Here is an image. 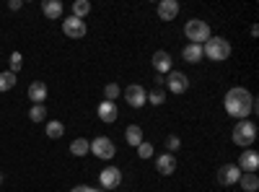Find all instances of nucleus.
Returning <instances> with one entry per match:
<instances>
[{
  "label": "nucleus",
  "mask_w": 259,
  "mask_h": 192,
  "mask_svg": "<svg viewBox=\"0 0 259 192\" xmlns=\"http://www.w3.org/2000/svg\"><path fill=\"white\" fill-rule=\"evenodd\" d=\"M223 106H226V112L233 117V120H249V114L256 112V99L251 96V91L241 89V86H236L231 91H226V99H223Z\"/></svg>",
  "instance_id": "nucleus-1"
},
{
  "label": "nucleus",
  "mask_w": 259,
  "mask_h": 192,
  "mask_svg": "<svg viewBox=\"0 0 259 192\" xmlns=\"http://www.w3.org/2000/svg\"><path fill=\"white\" fill-rule=\"evenodd\" d=\"M202 57L212 60V62H223L231 57V42L226 36H210L202 45Z\"/></svg>",
  "instance_id": "nucleus-2"
},
{
  "label": "nucleus",
  "mask_w": 259,
  "mask_h": 192,
  "mask_svg": "<svg viewBox=\"0 0 259 192\" xmlns=\"http://www.w3.org/2000/svg\"><path fill=\"white\" fill-rule=\"evenodd\" d=\"M184 36L189 39V45H205V42L212 36L210 24L202 18H189L187 26H184Z\"/></svg>",
  "instance_id": "nucleus-3"
},
{
  "label": "nucleus",
  "mask_w": 259,
  "mask_h": 192,
  "mask_svg": "<svg viewBox=\"0 0 259 192\" xmlns=\"http://www.w3.org/2000/svg\"><path fill=\"white\" fill-rule=\"evenodd\" d=\"M233 143L241 145V148H249L254 140H256V125L251 120H241L239 125H233V133H231Z\"/></svg>",
  "instance_id": "nucleus-4"
},
{
  "label": "nucleus",
  "mask_w": 259,
  "mask_h": 192,
  "mask_svg": "<svg viewBox=\"0 0 259 192\" xmlns=\"http://www.w3.org/2000/svg\"><path fill=\"white\" fill-rule=\"evenodd\" d=\"M91 153L96 159H104V161H112L114 153H117V148L112 143V138H106V135H99L96 140H91Z\"/></svg>",
  "instance_id": "nucleus-5"
},
{
  "label": "nucleus",
  "mask_w": 259,
  "mask_h": 192,
  "mask_svg": "<svg viewBox=\"0 0 259 192\" xmlns=\"http://www.w3.org/2000/svg\"><path fill=\"white\" fill-rule=\"evenodd\" d=\"M85 31H89V26H85L83 18H75V16L62 18V34H65V36H70V39H83Z\"/></svg>",
  "instance_id": "nucleus-6"
},
{
  "label": "nucleus",
  "mask_w": 259,
  "mask_h": 192,
  "mask_svg": "<svg viewBox=\"0 0 259 192\" xmlns=\"http://www.w3.org/2000/svg\"><path fill=\"white\" fill-rule=\"evenodd\" d=\"M124 101L133 106V109H140V106H145V101H148V91L140 86V83H130V86L124 89Z\"/></svg>",
  "instance_id": "nucleus-7"
},
{
  "label": "nucleus",
  "mask_w": 259,
  "mask_h": 192,
  "mask_svg": "<svg viewBox=\"0 0 259 192\" xmlns=\"http://www.w3.org/2000/svg\"><path fill=\"white\" fill-rule=\"evenodd\" d=\"M99 184L104 189H117L122 184V172H119V166H104L101 169V174H99Z\"/></svg>",
  "instance_id": "nucleus-8"
},
{
  "label": "nucleus",
  "mask_w": 259,
  "mask_h": 192,
  "mask_svg": "<svg viewBox=\"0 0 259 192\" xmlns=\"http://www.w3.org/2000/svg\"><path fill=\"white\" fill-rule=\"evenodd\" d=\"M236 166L241 169V174H256V169H259V153L254 151V148H244Z\"/></svg>",
  "instance_id": "nucleus-9"
},
{
  "label": "nucleus",
  "mask_w": 259,
  "mask_h": 192,
  "mask_svg": "<svg viewBox=\"0 0 259 192\" xmlns=\"http://www.w3.org/2000/svg\"><path fill=\"white\" fill-rule=\"evenodd\" d=\"M239 179H241V169L236 166V164H223V166L218 169V182H221L223 187L239 184Z\"/></svg>",
  "instance_id": "nucleus-10"
},
{
  "label": "nucleus",
  "mask_w": 259,
  "mask_h": 192,
  "mask_svg": "<svg viewBox=\"0 0 259 192\" xmlns=\"http://www.w3.org/2000/svg\"><path fill=\"white\" fill-rule=\"evenodd\" d=\"M166 86L171 94H184L189 89V78L182 73V70H171L168 73V81H166Z\"/></svg>",
  "instance_id": "nucleus-11"
},
{
  "label": "nucleus",
  "mask_w": 259,
  "mask_h": 192,
  "mask_svg": "<svg viewBox=\"0 0 259 192\" xmlns=\"http://www.w3.org/2000/svg\"><path fill=\"white\" fill-rule=\"evenodd\" d=\"M96 112H99V120L101 122H106V125H112V122H117V117H119V112H117V104L114 101H101L99 106H96Z\"/></svg>",
  "instance_id": "nucleus-12"
},
{
  "label": "nucleus",
  "mask_w": 259,
  "mask_h": 192,
  "mask_svg": "<svg viewBox=\"0 0 259 192\" xmlns=\"http://www.w3.org/2000/svg\"><path fill=\"white\" fill-rule=\"evenodd\" d=\"M177 156L174 153H161L158 159H156V169H158V174H163V177H168V174H174L177 172Z\"/></svg>",
  "instance_id": "nucleus-13"
},
{
  "label": "nucleus",
  "mask_w": 259,
  "mask_h": 192,
  "mask_svg": "<svg viewBox=\"0 0 259 192\" xmlns=\"http://www.w3.org/2000/svg\"><path fill=\"white\" fill-rule=\"evenodd\" d=\"M156 11H158L161 21H174L179 16V3H177V0H161Z\"/></svg>",
  "instance_id": "nucleus-14"
},
{
  "label": "nucleus",
  "mask_w": 259,
  "mask_h": 192,
  "mask_svg": "<svg viewBox=\"0 0 259 192\" xmlns=\"http://www.w3.org/2000/svg\"><path fill=\"white\" fill-rule=\"evenodd\" d=\"M153 68H156V75L171 73V55H168L166 50H158V52H153Z\"/></svg>",
  "instance_id": "nucleus-15"
},
{
  "label": "nucleus",
  "mask_w": 259,
  "mask_h": 192,
  "mask_svg": "<svg viewBox=\"0 0 259 192\" xmlns=\"http://www.w3.org/2000/svg\"><path fill=\"white\" fill-rule=\"evenodd\" d=\"M29 99H31V104H45V99H47V83H41V81H34V83H29Z\"/></svg>",
  "instance_id": "nucleus-16"
},
{
  "label": "nucleus",
  "mask_w": 259,
  "mask_h": 192,
  "mask_svg": "<svg viewBox=\"0 0 259 192\" xmlns=\"http://www.w3.org/2000/svg\"><path fill=\"white\" fill-rule=\"evenodd\" d=\"M41 13L52 21H57V18H62V3L60 0H45V3H41Z\"/></svg>",
  "instance_id": "nucleus-17"
},
{
  "label": "nucleus",
  "mask_w": 259,
  "mask_h": 192,
  "mask_svg": "<svg viewBox=\"0 0 259 192\" xmlns=\"http://www.w3.org/2000/svg\"><path fill=\"white\" fill-rule=\"evenodd\" d=\"M182 57L187 62H192V65H197V62H202V45H187L182 50Z\"/></svg>",
  "instance_id": "nucleus-18"
},
{
  "label": "nucleus",
  "mask_w": 259,
  "mask_h": 192,
  "mask_svg": "<svg viewBox=\"0 0 259 192\" xmlns=\"http://www.w3.org/2000/svg\"><path fill=\"white\" fill-rule=\"evenodd\" d=\"M124 138H127L130 145H135V148H138V145L145 140V138H143V127H140V125H130L127 130H124Z\"/></svg>",
  "instance_id": "nucleus-19"
},
{
  "label": "nucleus",
  "mask_w": 259,
  "mask_h": 192,
  "mask_svg": "<svg viewBox=\"0 0 259 192\" xmlns=\"http://www.w3.org/2000/svg\"><path fill=\"white\" fill-rule=\"evenodd\" d=\"M70 153L73 156H85V153H91V140H85V138H75L73 143H70Z\"/></svg>",
  "instance_id": "nucleus-20"
},
{
  "label": "nucleus",
  "mask_w": 259,
  "mask_h": 192,
  "mask_svg": "<svg viewBox=\"0 0 259 192\" xmlns=\"http://www.w3.org/2000/svg\"><path fill=\"white\" fill-rule=\"evenodd\" d=\"M239 184H241L244 192H256V187H259V177H256V174H241Z\"/></svg>",
  "instance_id": "nucleus-21"
},
{
  "label": "nucleus",
  "mask_w": 259,
  "mask_h": 192,
  "mask_svg": "<svg viewBox=\"0 0 259 192\" xmlns=\"http://www.w3.org/2000/svg\"><path fill=\"white\" fill-rule=\"evenodd\" d=\"M16 86V73L6 70V73H0V94H6Z\"/></svg>",
  "instance_id": "nucleus-22"
},
{
  "label": "nucleus",
  "mask_w": 259,
  "mask_h": 192,
  "mask_svg": "<svg viewBox=\"0 0 259 192\" xmlns=\"http://www.w3.org/2000/svg\"><path fill=\"white\" fill-rule=\"evenodd\" d=\"M29 120L31 122H45L47 120V106L45 104H34L29 109Z\"/></svg>",
  "instance_id": "nucleus-23"
},
{
  "label": "nucleus",
  "mask_w": 259,
  "mask_h": 192,
  "mask_svg": "<svg viewBox=\"0 0 259 192\" xmlns=\"http://www.w3.org/2000/svg\"><path fill=\"white\" fill-rule=\"evenodd\" d=\"M62 133H65V125H62L60 120H52V122H47V138L57 140V138H62Z\"/></svg>",
  "instance_id": "nucleus-24"
},
{
  "label": "nucleus",
  "mask_w": 259,
  "mask_h": 192,
  "mask_svg": "<svg viewBox=\"0 0 259 192\" xmlns=\"http://www.w3.org/2000/svg\"><path fill=\"white\" fill-rule=\"evenodd\" d=\"M89 13H91V3H89V0H75V3H73V16L75 18H85Z\"/></svg>",
  "instance_id": "nucleus-25"
},
{
  "label": "nucleus",
  "mask_w": 259,
  "mask_h": 192,
  "mask_svg": "<svg viewBox=\"0 0 259 192\" xmlns=\"http://www.w3.org/2000/svg\"><path fill=\"white\" fill-rule=\"evenodd\" d=\"M148 101H150V104H156V106H161V104L166 101V91H163V89H156V86H153V89L148 91Z\"/></svg>",
  "instance_id": "nucleus-26"
},
{
  "label": "nucleus",
  "mask_w": 259,
  "mask_h": 192,
  "mask_svg": "<svg viewBox=\"0 0 259 192\" xmlns=\"http://www.w3.org/2000/svg\"><path fill=\"white\" fill-rule=\"evenodd\" d=\"M153 153H156V148H153V143H148V140H143V143L138 145V156H140V159H153Z\"/></svg>",
  "instance_id": "nucleus-27"
},
{
  "label": "nucleus",
  "mask_w": 259,
  "mask_h": 192,
  "mask_svg": "<svg viewBox=\"0 0 259 192\" xmlns=\"http://www.w3.org/2000/svg\"><path fill=\"white\" fill-rule=\"evenodd\" d=\"M117 96H119V83H106V86H104V99L114 101Z\"/></svg>",
  "instance_id": "nucleus-28"
},
{
  "label": "nucleus",
  "mask_w": 259,
  "mask_h": 192,
  "mask_svg": "<svg viewBox=\"0 0 259 192\" xmlns=\"http://www.w3.org/2000/svg\"><path fill=\"white\" fill-rule=\"evenodd\" d=\"M8 65H11V73H18V70H21V65H24V57H21V52H13V55H11Z\"/></svg>",
  "instance_id": "nucleus-29"
},
{
  "label": "nucleus",
  "mask_w": 259,
  "mask_h": 192,
  "mask_svg": "<svg viewBox=\"0 0 259 192\" xmlns=\"http://www.w3.org/2000/svg\"><path fill=\"white\" fill-rule=\"evenodd\" d=\"M166 148H168V153H177L179 148H182V140H179L177 135H168V138H166Z\"/></svg>",
  "instance_id": "nucleus-30"
},
{
  "label": "nucleus",
  "mask_w": 259,
  "mask_h": 192,
  "mask_svg": "<svg viewBox=\"0 0 259 192\" xmlns=\"http://www.w3.org/2000/svg\"><path fill=\"white\" fill-rule=\"evenodd\" d=\"M21 6H24V0H11V3H8L11 11H21Z\"/></svg>",
  "instance_id": "nucleus-31"
},
{
  "label": "nucleus",
  "mask_w": 259,
  "mask_h": 192,
  "mask_svg": "<svg viewBox=\"0 0 259 192\" xmlns=\"http://www.w3.org/2000/svg\"><path fill=\"white\" fill-rule=\"evenodd\" d=\"M78 189H80V192H101L99 187H89V184H80Z\"/></svg>",
  "instance_id": "nucleus-32"
},
{
  "label": "nucleus",
  "mask_w": 259,
  "mask_h": 192,
  "mask_svg": "<svg viewBox=\"0 0 259 192\" xmlns=\"http://www.w3.org/2000/svg\"><path fill=\"white\" fill-rule=\"evenodd\" d=\"M70 192H80V189H78V187H73V189H70Z\"/></svg>",
  "instance_id": "nucleus-33"
},
{
  "label": "nucleus",
  "mask_w": 259,
  "mask_h": 192,
  "mask_svg": "<svg viewBox=\"0 0 259 192\" xmlns=\"http://www.w3.org/2000/svg\"><path fill=\"white\" fill-rule=\"evenodd\" d=\"M0 184H3V174H0Z\"/></svg>",
  "instance_id": "nucleus-34"
}]
</instances>
